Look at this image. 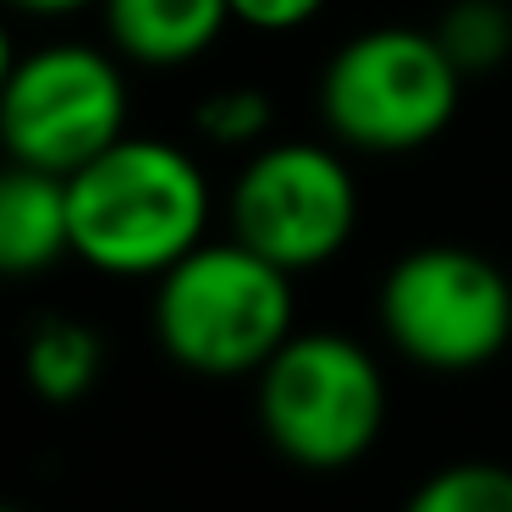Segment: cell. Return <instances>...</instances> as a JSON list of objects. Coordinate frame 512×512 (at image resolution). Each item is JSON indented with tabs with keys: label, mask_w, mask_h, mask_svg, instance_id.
<instances>
[{
	"label": "cell",
	"mask_w": 512,
	"mask_h": 512,
	"mask_svg": "<svg viewBox=\"0 0 512 512\" xmlns=\"http://www.w3.org/2000/svg\"><path fill=\"white\" fill-rule=\"evenodd\" d=\"M72 254L105 276H160L204 243L210 182L171 138L122 133L67 177Z\"/></svg>",
	"instance_id": "cell-1"
},
{
	"label": "cell",
	"mask_w": 512,
	"mask_h": 512,
	"mask_svg": "<svg viewBox=\"0 0 512 512\" xmlns=\"http://www.w3.org/2000/svg\"><path fill=\"white\" fill-rule=\"evenodd\" d=\"M292 270L248 243H199L155 276V336L171 364L204 380L259 375L292 336Z\"/></svg>",
	"instance_id": "cell-2"
},
{
	"label": "cell",
	"mask_w": 512,
	"mask_h": 512,
	"mask_svg": "<svg viewBox=\"0 0 512 512\" xmlns=\"http://www.w3.org/2000/svg\"><path fill=\"white\" fill-rule=\"evenodd\" d=\"M463 72L435 28H364L320 72V116L347 149L408 155L452 127Z\"/></svg>",
	"instance_id": "cell-3"
},
{
	"label": "cell",
	"mask_w": 512,
	"mask_h": 512,
	"mask_svg": "<svg viewBox=\"0 0 512 512\" xmlns=\"http://www.w3.org/2000/svg\"><path fill=\"white\" fill-rule=\"evenodd\" d=\"M254 380L259 430L298 468H353L386 430V375L353 336L292 331Z\"/></svg>",
	"instance_id": "cell-4"
},
{
	"label": "cell",
	"mask_w": 512,
	"mask_h": 512,
	"mask_svg": "<svg viewBox=\"0 0 512 512\" xmlns=\"http://www.w3.org/2000/svg\"><path fill=\"white\" fill-rule=\"evenodd\" d=\"M380 325L419 369L468 375L512 342V281L474 248H413L380 281Z\"/></svg>",
	"instance_id": "cell-5"
},
{
	"label": "cell",
	"mask_w": 512,
	"mask_h": 512,
	"mask_svg": "<svg viewBox=\"0 0 512 512\" xmlns=\"http://www.w3.org/2000/svg\"><path fill=\"white\" fill-rule=\"evenodd\" d=\"M127 133L122 61L100 45H39L17 56L0 89V149L39 171L72 177Z\"/></svg>",
	"instance_id": "cell-6"
},
{
	"label": "cell",
	"mask_w": 512,
	"mask_h": 512,
	"mask_svg": "<svg viewBox=\"0 0 512 512\" xmlns=\"http://www.w3.org/2000/svg\"><path fill=\"white\" fill-rule=\"evenodd\" d=\"M232 237L281 270H314L347 248L358 226V182L325 144H259L232 182Z\"/></svg>",
	"instance_id": "cell-7"
},
{
	"label": "cell",
	"mask_w": 512,
	"mask_h": 512,
	"mask_svg": "<svg viewBox=\"0 0 512 512\" xmlns=\"http://www.w3.org/2000/svg\"><path fill=\"white\" fill-rule=\"evenodd\" d=\"M72 254L67 177L28 160H0V281H23Z\"/></svg>",
	"instance_id": "cell-8"
},
{
	"label": "cell",
	"mask_w": 512,
	"mask_h": 512,
	"mask_svg": "<svg viewBox=\"0 0 512 512\" xmlns=\"http://www.w3.org/2000/svg\"><path fill=\"white\" fill-rule=\"evenodd\" d=\"M105 34L133 67H188L232 23V0H100Z\"/></svg>",
	"instance_id": "cell-9"
},
{
	"label": "cell",
	"mask_w": 512,
	"mask_h": 512,
	"mask_svg": "<svg viewBox=\"0 0 512 512\" xmlns=\"http://www.w3.org/2000/svg\"><path fill=\"white\" fill-rule=\"evenodd\" d=\"M105 369V342L94 325H83L78 314H45L23 342V375L34 386V397L56 402H83L94 391Z\"/></svg>",
	"instance_id": "cell-10"
},
{
	"label": "cell",
	"mask_w": 512,
	"mask_h": 512,
	"mask_svg": "<svg viewBox=\"0 0 512 512\" xmlns=\"http://www.w3.org/2000/svg\"><path fill=\"white\" fill-rule=\"evenodd\" d=\"M435 39L463 78L496 72L512 56V6L507 0H452L435 23Z\"/></svg>",
	"instance_id": "cell-11"
},
{
	"label": "cell",
	"mask_w": 512,
	"mask_h": 512,
	"mask_svg": "<svg viewBox=\"0 0 512 512\" xmlns=\"http://www.w3.org/2000/svg\"><path fill=\"white\" fill-rule=\"evenodd\" d=\"M270 127H276V105L265 89L254 83H226V89L204 94L199 111H193V133L215 149H243L254 155L259 144H270Z\"/></svg>",
	"instance_id": "cell-12"
},
{
	"label": "cell",
	"mask_w": 512,
	"mask_h": 512,
	"mask_svg": "<svg viewBox=\"0 0 512 512\" xmlns=\"http://www.w3.org/2000/svg\"><path fill=\"white\" fill-rule=\"evenodd\" d=\"M402 512H512V468L501 463H452L435 468Z\"/></svg>",
	"instance_id": "cell-13"
},
{
	"label": "cell",
	"mask_w": 512,
	"mask_h": 512,
	"mask_svg": "<svg viewBox=\"0 0 512 512\" xmlns=\"http://www.w3.org/2000/svg\"><path fill=\"white\" fill-rule=\"evenodd\" d=\"M325 12V0H232V23L259 28V34H292L309 28Z\"/></svg>",
	"instance_id": "cell-14"
},
{
	"label": "cell",
	"mask_w": 512,
	"mask_h": 512,
	"mask_svg": "<svg viewBox=\"0 0 512 512\" xmlns=\"http://www.w3.org/2000/svg\"><path fill=\"white\" fill-rule=\"evenodd\" d=\"M12 12H28V17H72V12H89L100 0H6Z\"/></svg>",
	"instance_id": "cell-15"
},
{
	"label": "cell",
	"mask_w": 512,
	"mask_h": 512,
	"mask_svg": "<svg viewBox=\"0 0 512 512\" xmlns=\"http://www.w3.org/2000/svg\"><path fill=\"white\" fill-rule=\"evenodd\" d=\"M12 67H17V50H12V34H6V23H0V89H6Z\"/></svg>",
	"instance_id": "cell-16"
},
{
	"label": "cell",
	"mask_w": 512,
	"mask_h": 512,
	"mask_svg": "<svg viewBox=\"0 0 512 512\" xmlns=\"http://www.w3.org/2000/svg\"><path fill=\"white\" fill-rule=\"evenodd\" d=\"M0 512H23V507H6V501H0Z\"/></svg>",
	"instance_id": "cell-17"
}]
</instances>
